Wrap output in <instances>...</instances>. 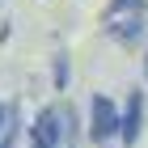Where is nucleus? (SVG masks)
<instances>
[{
    "label": "nucleus",
    "mask_w": 148,
    "mask_h": 148,
    "mask_svg": "<svg viewBox=\"0 0 148 148\" xmlns=\"http://www.w3.org/2000/svg\"><path fill=\"white\" fill-rule=\"evenodd\" d=\"M89 136L97 144H106L110 136H119V106L106 93H93L89 97Z\"/></svg>",
    "instance_id": "1"
},
{
    "label": "nucleus",
    "mask_w": 148,
    "mask_h": 148,
    "mask_svg": "<svg viewBox=\"0 0 148 148\" xmlns=\"http://www.w3.org/2000/svg\"><path fill=\"white\" fill-rule=\"evenodd\" d=\"M34 140L47 148H59L68 144V110H59V106H42L34 119Z\"/></svg>",
    "instance_id": "2"
},
{
    "label": "nucleus",
    "mask_w": 148,
    "mask_h": 148,
    "mask_svg": "<svg viewBox=\"0 0 148 148\" xmlns=\"http://www.w3.org/2000/svg\"><path fill=\"white\" fill-rule=\"evenodd\" d=\"M140 131H144V93L131 89V93H127V110L119 114V136H123L127 144H136Z\"/></svg>",
    "instance_id": "3"
},
{
    "label": "nucleus",
    "mask_w": 148,
    "mask_h": 148,
    "mask_svg": "<svg viewBox=\"0 0 148 148\" xmlns=\"http://www.w3.org/2000/svg\"><path fill=\"white\" fill-rule=\"evenodd\" d=\"M144 17V0H110V9H106L102 25H123V21H140Z\"/></svg>",
    "instance_id": "4"
},
{
    "label": "nucleus",
    "mask_w": 148,
    "mask_h": 148,
    "mask_svg": "<svg viewBox=\"0 0 148 148\" xmlns=\"http://www.w3.org/2000/svg\"><path fill=\"white\" fill-rule=\"evenodd\" d=\"M13 136H17V110L9 102H0V148H9Z\"/></svg>",
    "instance_id": "5"
},
{
    "label": "nucleus",
    "mask_w": 148,
    "mask_h": 148,
    "mask_svg": "<svg viewBox=\"0 0 148 148\" xmlns=\"http://www.w3.org/2000/svg\"><path fill=\"white\" fill-rule=\"evenodd\" d=\"M55 85H59V89L68 85V55H59V59H55Z\"/></svg>",
    "instance_id": "6"
},
{
    "label": "nucleus",
    "mask_w": 148,
    "mask_h": 148,
    "mask_svg": "<svg viewBox=\"0 0 148 148\" xmlns=\"http://www.w3.org/2000/svg\"><path fill=\"white\" fill-rule=\"evenodd\" d=\"M30 148H47V144H38V140H30Z\"/></svg>",
    "instance_id": "7"
},
{
    "label": "nucleus",
    "mask_w": 148,
    "mask_h": 148,
    "mask_svg": "<svg viewBox=\"0 0 148 148\" xmlns=\"http://www.w3.org/2000/svg\"><path fill=\"white\" fill-rule=\"evenodd\" d=\"M144 72H148V59H144Z\"/></svg>",
    "instance_id": "8"
},
{
    "label": "nucleus",
    "mask_w": 148,
    "mask_h": 148,
    "mask_svg": "<svg viewBox=\"0 0 148 148\" xmlns=\"http://www.w3.org/2000/svg\"><path fill=\"white\" fill-rule=\"evenodd\" d=\"M102 148H106V144H102Z\"/></svg>",
    "instance_id": "9"
}]
</instances>
